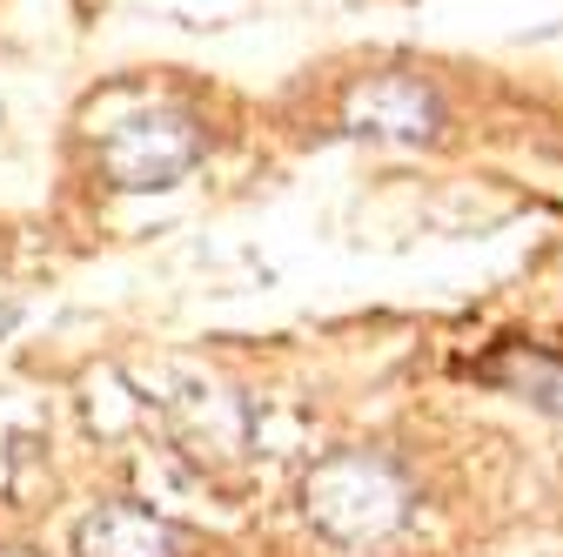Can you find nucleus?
Masks as SVG:
<instances>
[{"instance_id": "nucleus-4", "label": "nucleus", "mask_w": 563, "mask_h": 557, "mask_svg": "<svg viewBox=\"0 0 563 557\" xmlns=\"http://www.w3.org/2000/svg\"><path fill=\"white\" fill-rule=\"evenodd\" d=\"M75 557H181V537L148 504H128L121 498V504L88 511V524L75 537Z\"/></svg>"}, {"instance_id": "nucleus-1", "label": "nucleus", "mask_w": 563, "mask_h": 557, "mask_svg": "<svg viewBox=\"0 0 563 557\" xmlns=\"http://www.w3.org/2000/svg\"><path fill=\"white\" fill-rule=\"evenodd\" d=\"M309 517L342 537V544H369V537H389L402 517H409V477L396 457L383 450H335L316 463L309 491H302Z\"/></svg>"}, {"instance_id": "nucleus-2", "label": "nucleus", "mask_w": 563, "mask_h": 557, "mask_svg": "<svg viewBox=\"0 0 563 557\" xmlns=\"http://www.w3.org/2000/svg\"><path fill=\"white\" fill-rule=\"evenodd\" d=\"M208 155V128L195 108H148L101 142V175L114 188H168Z\"/></svg>"}, {"instance_id": "nucleus-3", "label": "nucleus", "mask_w": 563, "mask_h": 557, "mask_svg": "<svg viewBox=\"0 0 563 557\" xmlns=\"http://www.w3.org/2000/svg\"><path fill=\"white\" fill-rule=\"evenodd\" d=\"M342 128L369 134V142H437L443 95L422 75H363L342 95Z\"/></svg>"}, {"instance_id": "nucleus-5", "label": "nucleus", "mask_w": 563, "mask_h": 557, "mask_svg": "<svg viewBox=\"0 0 563 557\" xmlns=\"http://www.w3.org/2000/svg\"><path fill=\"white\" fill-rule=\"evenodd\" d=\"M476 376H483V383H497V390H510V396H530V403H543V409H563V357H556V350L504 342V350L489 357Z\"/></svg>"}]
</instances>
